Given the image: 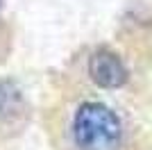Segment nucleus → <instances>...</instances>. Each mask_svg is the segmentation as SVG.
<instances>
[{
	"mask_svg": "<svg viewBox=\"0 0 152 150\" xmlns=\"http://www.w3.org/2000/svg\"><path fill=\"white\" fill-rule=\"evenodd\" d=\"M70 137L77 150H118L123 123L104 102L84 100L70 118Z\"/></svg>",
	"mask_w": 152,
	"mask_h": 150,
	"instance_id": "1",
	"label": "nucleus"
},
{
	"mask_svg": "<svg viewBox=\"0 0 152 150\" xmlns=\"http://www.w3.org/2000/svg\"><path fill=\"white\" fill-rule=\"evenodd\" d=\"M86 73H89L91 82L98 84L100 89H118L127 82V68L123 59L107 48L95 50L89 57Z\"/></svg>",
	"mask_w": 152,
	"mask_h": 150,
	"instance_id": "2",
	"label": "nucleus"
},
{
	"mask_svg": "<svg viewBox=\"0 0 152 150\" xmlns=\"http://www.w3.org/2000/svg\"><path fill=\"white\" fill-rule=\"evenodd\" d=\"M18 102H20L18 91H16L9 82L0 80V118H5V116L14 114V109L18 107Z\"/></svg>",
	"mask_w": 152,
	"mask_h": 150,
	"instance_id": "3",
	"label": "nucleus"
},
{
	"mask_svg": "<svg viewBox=\"0 0 152 150\" xmlns=\"http://www.w3.org/2000/svg\"><path fill=\"white\" fill-rule=\"evenodd\" d=\"M0 5H2V0H0Z\"/></svg>",
	"mask_w": 152,
	"mask_h": 150,
	"instance_id": "4",
	"label": "nucleus"
}]
</instances>
